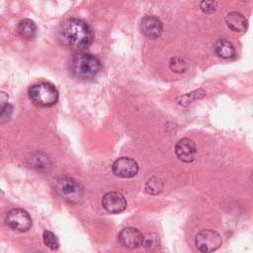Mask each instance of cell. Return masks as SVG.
I'll list each match as a JSON object with an SVG mask.
<instances>
[{"label":"cell","mask_w":253,"mask_h":253,"mask_svg":"<svg viewBox=\"0 0 253 253\" xmlns=\"http://www.w3.org/2000/svg\"><path fill=\"white\" fill-rule=\"evenodd\" d=\"M58 39L65 46L80 51L91 44L93 34L86 22L81 19L71 18L61 25Z\"/></svg>","instance_id":"obj_1"},{"label":"cell","mask_w":253,"mask_h":253,"mask_svg":"<svg viewBox=\"0 0 253 253\" xmlns=\"http://www.w3.org/2000/svg\"><path fill=\"white\" fill-rule=\"evenodd\" d=\"M72 73L83 79L95 77L102 69V63L98 57L91 53L79 51L73 54L70 59Z\"/></svg>","instance_id":"obj_2"},{"label":"cell","mask_w":253,"mask_h":253,"mask_svg":"<svg viewBox=\"0 0 253 253\" xmlns=\"http://www.w3.org/2000/svg\"><path fill=\"white\" fill-rule=\"evenodd\" d=\"M30 100L40 107H51L58 100V91L49 82H41L31 86L28 90Z\"/></svg>","instance_id":"obj_3"},{"label":"cell","mask_w":253,"mask_h":253,"mask_svg":"<svg viewBox=\"0 0 253 253\" xmlns=\"http://www.w3.org/2000/svg\"><path fill=\"white\" fill-rule=\"evenodd\" d=\"M54 189L58 196L70 205L78 204L83 196L80 184L73 178L61 176L54 181Z\"/></svg>","instance_id":"obj_4"},{"label":"cell","mask_w":253,"mask_h":253,"mask_svg":"<svg viewBox=\"0 0 253 253\" xmlns=\"http://www.w3.org/2000/svg\"><path fill=\"white\" fill-rule=\"evenodd\" d=\"M221 243L222 239L219 233L211 229H203L195 237L196 247L202 253H211L217 250Z\"/></svg>","instance_id":"obj_5"},{"label":"cell","mask_w":253,"mask_h":253,"mask_svg":"<svg viewBox=\"0 0 253 253\" xmlns=\"http://www.w3.org/2000/svg\"><path fill=\"white\" fill-rule=\"evenodd\" d=\"M6 223L14 230L25 232L32 226L30 214L22 209H12L6 214Z\"/></svg>","instance_id":"obj_6"},{"label":"cell","mask_w":253,"mask_h":253,"mask_svg":"<svg viewBox=\"0 0 253 253\" xmlns=\"http://www.w3.org/2000/svg\"><path fill=\"white\" fill-rule=\"evenodd\" d=\"M113 173L121 178L134 177L138 172V164L129 157L118 158L112 165Z\"/></svg>","instance_id":"obj_7"},{"label":"cell","mask_w":253,"mask_h":253,"mask_svg":"<svg viewBox=\"0 0 253 253\" xmlns=\"http://www.w3.org/2000/svg\"><path fill=\"white\" fill-rule=\"evenodd\" d=\"M126 200L119 192H109L102 199L103 208L111 213H120L126 209Z\"/></svg>","instance_id":"obj_8"},{"label":"cell","mask_w":253,"mask_h":253,"mask_svg":"<svg viewBox=\"0 0 253 253\" xmlns=\"http://www.w3.org/2000/svg\"><path fill=\"white\" fill-rule=\"evenodd\" d=\"M119 242L125 248L134 249L142 244L143 235L142 233L134 227H126L121 230L118 235Z\"/></svg>","instance_id":"obj_9"},{"label":"cell","mask_w":253,"mask_h":253,"mask_svg":"<svg viewBox=\"0 0 253 253\" xmlns=\"http://www.w3.org/2000/svg\"><path fill=\"white\" fill-rule=\"evenodd\" d=\"M141 33L150 39H156L160 37L163 31L162 22L155 16H145L140 20Z\"/></svg>","instance_id":"obj_10"},{"label":"cell","mask_w":253,"mask_h":253,"mask_svg":"<svg viewBox=\"0 0 253 253\" xmlns=\"http://www.w3.org/2000/svg\"><path fill=\"white\" fill-rule=\"evenodd\" d=\"M175 153L177 157L186 163H190L195 160L197 148L195 142L190 138H181L175 146Z\"/></svg>","instance_id":"obj_11"},{"label":"cell","mask_w":253,"mask_h":253,"mask_svg":"<svg viewBox=\"0 0 253 253\" xmlns=\"http://www.w3.org/2000/svg\"><path fill=\"white\" fill-rule=\"evenodd\" d=\"M225 23L229 29L234 32H245L248 28V21L247 19L239 12L233 11L226 15Z\"/></svg>","instance_id":"obj_12"},{"label":"cell","mask_w":253,"mask_h":253,"mask_svg":"<svg viewBox=\"0 0 253 253\" xmlns=\"http://www.w3.org/2000/svg\"><path fill=\"white\" fill-rule=\"evenodd\" d=\"M215 53L224 59H230L235 56V48L233 44L224 39L218 40L214 44Z\"/></svg>","instance_id":"obj_13"},{"label":"cell","mask_w":253,"mask_h":253,"mask_svg":"<svg viewBox=\"0 0 253 253\" xmlns=\"http://www.w3.org/2000/svg\"><path fill=\"white\" fill-rule=\"evenodd\" d=\"M18 32L26 40H32L37 35V25L30 19H23L18 23Z\"/></svg>","instance_id":"obj_14"},{"label":"cell","mask_w":253,"mask_h":253,"mask_svg":"<svg viewBox=\"0 0 253 253\" xmlns=\"http://www.w3.org/2000/svg\"><path fill=\"white\" fill-rule=\"evenodd\" d=\"M163 187V181L157 176H152L146 181L144 189L145 192L149 195H158L162 192Z\"/></svg>","instance_id":"obj_15"},{"label":"cell","mask_w":253,"mask_h":253,"mask_svg":"<svg viewBox=\"0 0 253 253\" xmlns=\"http://www.w3.org/2000/svg\"><path fill=\"white\" fill-rule=\"evenodd\" d=\"M147 251L154 252L160 246V239L156 233H147L143 235V240L141 244Z\"/></svg>","instance_id":"obj_16"},{"label":"cell","mask_w":253,"mask_h":253,"mask_svg":"<svg viewBox=\"0 0 253 253\" xmlns=\"http://www.w3.org/2000/svg\"><path fill=\"white\" fill-rule=\"evenodd\" d=\"M169 67L172 71H174L176 73H183L187 70L188 63L184 58L179 57V56H175V57H172L170 59Z\"/></svg>","instance_id":"obj_17"},{"label":"cell","mask_w":253,"mask_h":253,"mask_svg":"<svg viewBox=\"0 0 253 253\" xmlns=\"http://www.w3.org/2000/svg\"><path fill=\"white\" fill-rule=\"evenodd\" d=\"M33 161V167L39 169V170H46L48 167H50V161L46 155L43 153H37L32 158Z\"/></svg>","instance_id":"obj_18"},{"label":"cell","mask_w":253,"mask_h":253,"mask_svg":"<svg viewBox=\"0 0 253 253\" xmlns=\"http://www.w3.org/2000/svg\"><path fill=\"white\" fill-rule=\"evenodd\" d=\"M42 239L43 243L46 247H48L51 250H56L59 247V241L56 235L49 231V230H44L42 233Z\"/></svg>","instance_id":"obj_19"},{"label":"cell","mask_w":253,"mask_h":253,"mask_svg":"<svg viewBox=\"0 0 253 253\" xmlns=\"http://www.w3.org/2000/svg\"><path fill=\"white\" fill-rule=\"evenodd\" d=\"M216 4L217 3L214 1H203V2H201V9L204 13L210 14V13H212L213 11H215Z\"/></svg>","instance_id":"obj_20"},{"label":"cell","mask_w":253,"mask_h":253,"mask_svg":"<svg viewBox=\"0 0 253 253\" xmlns=\"http://www.w3.org/2000/svg\"><path fill=\"white\" fill-rule=\"evenodd\" d=\"M12 106L10 104H7L5 107H3L1 109V112H0V121L2 124H4L5 122H7L10 117H11V114H12Z\"/></svg>","instance_id":"obj_21"}]
</instances>
